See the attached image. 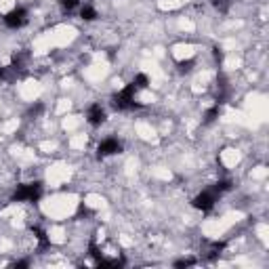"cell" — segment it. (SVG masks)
Wrapping results in <instances>:
<instances>
[{
    "instance_id": "cell-14",
    "label": "cell",
    "mask_w": 269,
    "mask_h": 269,
    "mask_svg": "<svg viewBox=\"0 0 269 269\" xmlns=\"http://www.w3.org/2000/svg\"><path fill=\"white\" fill-rule=\"evenodd\" d=\"M215 59H217V63L223 61V51H221V49H215Z\"/></svg>"
},
{
    "instance_id": "cell-12",
    "label": "cell",
    "mask_w": 269,
    "mask_h": 269,
    "mask_svg": "<svg viewBox=\"0 0 269 269\" xmlns=\"http://www.w3.org/2000/svg\"><path fill=\"white\" fill-rule=\"evenodd\" d=\"M229 5H231V0H215V7L221 11V13H227Z\"/></svg>"
},
{
    "instance_id": "cell-5",
    "label": "cell",
    "mask_w": 269,
    "mask_h": 269,
    "mask_svg": "<svg viewBox=\"0 0 269 269\" xmlns=\"http://www.w3.org/2000/svg\"><path fill=\"white\" fill-rule=\"evenodd\" d=\"M97 151H99L101 158H108V156H114V154H120V151H122V143L116 137H108V139H103V141L99 143V149Z\"/></svg>"
},
{
    "instance_id": "cell-9",
    "label": "cell",
    "mask_w": 269,
    "mask_h": 269,
    "mask_svg": "<svg viewBox=\"0 0 269 269\" xmlns=\"http://www.w3.org/2000/svg\"><path fill=\"white\" fill-rule=\"evenodd\" d=\"M133 84L141 91V88H147V84H149V78L145 76V74H137L135 76V80H133Z\"/></svg>"
},
{
    "instance_id": "cell-13",
    "label": "cell",
    "mask_w": 269,
    "mask_h": 269,
    "mask_svg": "<svg viewBox=\"0 0 269 269\" xmlns=\"http://www.w3.org/2000/svg\"><path fill=\"white\" fill-rule=\"evenodd\" d=\"M196 261L194 259H183V261H177L174 263V267H190V265H194Z\"/></svg>"
},
{
    "instance_id": "cell-8",
    "label": "cell",
    "mask_w": 269,
    "mask_h": 269,
    "mask_svg": "<svg viewBox=\"0 0 269 269\" xmlns=\"http://www.w3.org/2000/svg\"><path fill=\"white\" fill-rule=\"evenodd\" d=\"M59 3H61V9L65 11V13H74L76 9H80L82 0H59Z\"/></svg>"
},
{
    "instance_id": "cell-3",
    "label": "cell",
    "mask_w": 269,
    "mask_h": 269,
    "mask_svg": "<svg viewBox=\"0 0 269 269\" xmlns=\"http://www.w3.org/2000/svg\"><path fill=\"white\" fill-rule=\"evenodd\" d=\"M219 192L215 190V187H210V190H204L202 194H198L196 198H194V206L198 208V210H204V213H208L210 208L215 206V202L219 200Z\"/></svg>"
},
{
    "instance_id": "cell-2",
    "label": "cell",
    "mask_w": 269,
    "mask_h": 269,
    "mask_svg": "<svg viewBox=\"0 0 269 269\" xmlns=\"http://www.w3.org/2000/svg\"><path fill=\"white\" fill-rule=\"evenodd\" d=\"M42 196V185L36 181V183H23V185H17V190L13 194V200L15 202H38Z\"/></svg>"
},
{
    "instance_id": "cell-10",
    "label": "cell",
    "mask_w": 269,
    "mask_h": 269,
    "mask_svg": "<svg viewBox=\"0 0 269 269\" xmlns=\"http://www.w3.org/2000/svg\"><path fill=\"white\" fill-rule=\"evenodd\" d=\"M217 116H219V105H215V108H210V110L206 112V116H204V122H206V124L215 122V120H217Z\"/></svg>"
},
{
    "instance_id": "cell-11",
    "label": "cell",
    "mask_w": 269,
    "mask_h": 269,
    "mask_svg": "<svg viewBox=\"0 0 269 269\" xmlns=\"http://www.w3.org/2000/svg\"><path fill=\"white\" fill-rule=\"evenodd\" d=\"M196 65V61L194 59H187V61H179V72H183V74H187V72H192V67Z\"/></svg>"
},
{
    "instance_id": "cell-4",
    "label": "cell",
    "mask_w": 269,
    "mask_h": 269,
    "mask_svg": "<svg viewBox=\"0 0 269 269\" xmlns=\"http://www.w3.org/2000/svg\"><path fill=\"white\" fill-rule=\"evenodd\" d=\"M26 23H28V11L23 7H17V9L11 11V13L5 15V26L11 30H19V28L26 26Z\"/></svg>"
},
{
    "instance_id": "cell-7",
    "label": "cell",
    "mask_w": 269,
    "mask_h": 269,
    "mask_svg": "<svg viewBox=\"0 0 269 269\" xmlns=\"http://www.w3.org/2000/svg\"><path fill=\"white\" fill-rule=\"evenodd\" d=\"M80 17H82L84 21H95V19H97L95 7L88 5V3H82V5H80Z\"/></svg>"
},
{
    "instance_id": "cell-6",
    "label": "cell",
    "mask_w": 269,
    "mask_h": 269,
    "mask_svg": "<svg viewBox=\"0 0 269 269\" xmlns=\"http://www.w3.org/2000/svg\"><path fill=\"white\" fill-rule=\"evenodd\" d=\"M86 122L91 126H101L105 122V110L101 108L99 103H93L91 108L86 110Z\"/></svg>"
},
{
    "instance_id": "cell-1",
    "label": "cell",
    "mask_w": 269,
    "mask_h": 269,
    "mask_svg": "<svg viewBox=\"0 0 269 269\" xmlns=\"http://www.w3.org/2000/svg\"><path fill=\"white\" fill-rule=\"evenodd\" d=\"M139 88L131 82V84H126L122 91H118L116 95L112 97V105L116 110H120V112H126V110H135V108H139V103L135 101V93H137Z\"/></svg>"
}]
</instances>
